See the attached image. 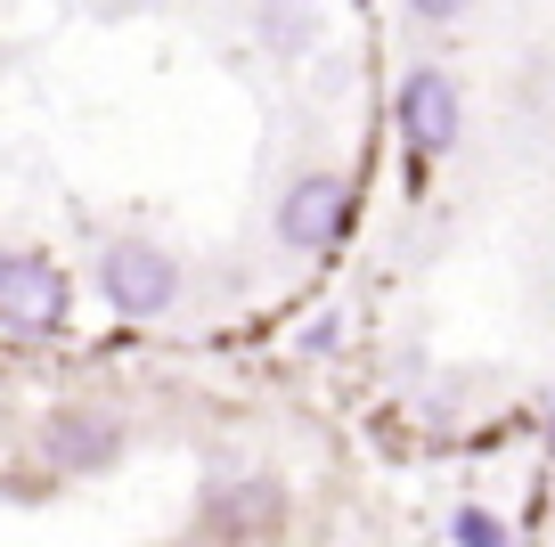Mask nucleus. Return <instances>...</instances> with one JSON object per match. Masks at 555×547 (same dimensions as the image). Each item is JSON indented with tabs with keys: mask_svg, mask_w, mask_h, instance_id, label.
<instances>
[{
	"mask_svg": "<svg viewBox=\"0 0 555 547\" xmlns=\"http://www.w3.org/2000/svg\"><path fill=\"white\" fill-rule=\"evenodd\" d=\"M547 458H555V400H547Z\"/></svg>",
	"mask_w": 555,
	"mask_h": 547,
	"instance_id": "10",
	"label": "nucleus"
},
{
	"mask_svg": "<svg viewBox=\"0 0 555 547\" xmlns=\"http://www.w3.org/2000/svg\"><path fill=\"white\" fill-rule=\"evenodd\" d=\"M196 531H212V539H278V531H286V482L278 474H221V482H205Z\"/></svg>",
	"mask_w": 555,
	"mask_h": 547,
	"instance_id": "6",
	"label": "nucleus"
},
{
	"mask_svg": "<svg viewBox=\"0 0 555 547\" xmlns=\"http://www.w3.org/2000/svg\"><path fill=\"white\" fill-rule=\"evenodd\" d=\"M400 139H409V155H425V164H441V155L466 139V90H457V74L441 66H409L400 74Z\"/></svg>",
	"mask_w": 555,
	"mask_h": 547,
	"instance_id": "4",
	"label": "nucleus"
},
{
	"mask_svg": "<svg viewBox=\"0 0 555 547\" xmlns=\"http://www.w3.org/2000/svg\"><path fill=\"white\" fill-rule=\"evenodd\" d=\"M466 9H474V0H409V17H416V25H457Z\"/></svg>",
	"mask_w": 555,
	"mask_h": 547,
	"instance_id": "8",
	"label": "nucleus"
},
{
	"mask_svg": "<svg viewBox=\"0 0 555 547\" xmlns=\"http://www.w3.org/2000/svg\"><path fill=\"white\" fill-rule=\"evenodd\" d=\"M450 539H457V547H506V523H499L490 507H457V514H450Z\"/></svg>",
	"mask_w": 555,
	"mask_h": 547,
	"instance_id": "7",
	"label": "nucleus"
},
{
	"mask_svg": "<svg viewBox=\"0 0 555 547\" xmlns=\"http://www.w3.org/2000/svg\"><path fill=\"white\" fill-rule=\"evenodd\" d=\"M122 442H131V425L115 409H99V400H66V409L41 417V466L66 482H90L106 466H122Z\"/></svg>",
	"mask_w": 555,
	"mask_h": 547,
	"instance_id": "3",
	"label": "nucleus"
},
{
	"mask_svg": "<svg viewBox=\"0 0 555 547\" xmlns=\"http://www.w3.org/2000/svg\"><path fill=\"white\" fill-rule=\"evenodd\" d=\"M99 294L115 319H164V310H180V262L147 238H115L99 245Z\"/></svg>",
	"mask_w": 555,
	"mask_h": 547,
	"instance_id": "2",
	"label": "nucleus"
},
{
	"mask_svg": "<svg viewBox=\"0 0 555 547\" xmlns=\"http://www.w3.org/2000/svg\"><path fill=\"white\" fill-rule=\"evenodd\" d=\"M335 343H344V327H335V319H319L311 335H302V352H335Z\"/></svg>",
	"mask_w": 555,
	"mask_h": 547,
	"instance_id": "9",
	"label": "nucleus"
},
{
	"mask_svg": "<svg viewBox=\"0 0 555 547\" xmlns=\"http://www.w3.org/2000/svg\"><path fill=\"white\" fill-rule=\"evenodd\" d=\"M74 319V278L34 245H0V335H57Z\"/></svg>",
	"mask_w": 555,
	"mask_h": 547,
	"instance_id": "1",
	"label": "nucleus"
},
{
	"mask_svg": "<svg viewBox=\"0 0 555 547\" xmlns=\"http://www.w3.org/2000/svg\"><path fill=\"white\" fill-rule=\"evenodd\" d=\"M351 238V180L344 171H295L278 196V245L286 254H327Z\"/></svg>",
	"mask_w": 555,
	"mask_h": 547,
	"instance_id": "5",
	"label": "nucleus"
}]
</instances>
